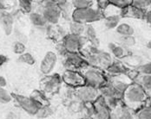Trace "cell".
Listing matches in <instances>:
<instances>
[{"instance_id": "cell-1", "label": "cell", "mask_w": 151, "mask_h": 119, "mask_svg": "<svg viewBox=\"0 0 151 119\" xmlns=\"http://www.w3.org/2000/svg\"><path fill=\"white\" fill-rule=\"evenodd\" d=\"M122 102L136 112L149 102V95L141 86L133 82L124 91Z\"/></svg>"}, {"instance_id": "cell-2", "label": "cell", "mask_w": 151, "mask_h": 119, "mask_svg": "<svg viewBox=\"0 0 151 119\" xmlns=\"http://www.w3.org/2000/svg\"><path fill=\"white\" fill-rule=\"evenodd\" d=\"M78 71L83 75L85 80V85L87 86L99 89L100 87L107 84L108 76L106 75L104 71L101 70L100 68L84 65Z\"/></svg>"}, {"instance_id": "cell-3", "label": "cell", "mask_w": 151, "mask_h": 119, "mask_svg": "<svg viewBox=\"0 0 151 119\" xmlns=\"http://www.w3.org/2000/svg\"><path fill=\"white\" fill-rule=\"evenodd\" d=\"M104 19V15L101 10L96 5L87 9L73 10L71 13V21L77 22L83 24H92L95 22Z\"/></svg>"}, {"instance_id": "cell-4", "label": "cell", "mask_w": 151, "mask_h": 119, "mask_svg": "<svg viewBox=\"0 0 151 119\" xmlns=\"http://www.w3.org/2000/svg\"><path fill=\"white\" fill-rule=\"evenodd\" d=\"M63 84L62 75L58 74H52L45 76L40 81V89L47 97L52 96L60 91Z\"/></svg>"}, {"instance_id": "cell-5", "label": "cell", "mask_w": 151, "mask_h": 119, "mask_svg": "<svg viewBox=\"0 0 151 119\" xmlns=\"http://www.w3.org/2000/svg\"><path fill=\"white\" fill-rule=\"evenodd\" d=\"M65 49L68 53L80 54L87 45L89 44L88 40L84 36H77L70 33L66 34L62 41Z\"/></svg>"}, {"instance_id": "cell-6", "label": "cell", "mask_w": 151, "mask_h": 119, "mask_svg": "<svg viewBox=\"0 0 151 119\" xmlns=\"http://www.w3.org/2000/svg\"><path fill=\"white\" fill-rule=\"evenodd\" d=\"M76 98L83 104H93L100 98L99 89L84 85L75 88Z\"/></svg>"}, {"instance_id": "cell-7", "label": "cell", "mask_w": 151, "mask_h": 119, "mask_svg": "<svg viewBox=\"0 0 151 119\" xmlns=\"http://www.w3.org/2000/svg\"><path fill=\"white\" fill-rule=\"evenodd\" d=\"M133 83V80L127 74L115 75L109 76L107 84L112 87L114 91L117 93L118 96L122 98V95L127 88Z\"/></svg>"}, {"instance_id": "cell-8", "label": "cell", "mask_w": 151, "mask_h": 119, "mask_svg": "<svg viewBox=\"0 0 151 119\" xmlns=\"http://www.w3.org/2000/svg\"><path fill=\"white\" fill-rule=\"evenodd\" d=\"M13 98H14V101L16 102V104H17V106L30 116L35 117L37 110L42 106L39 103L35 101L30 96H24V95L17 94V95L13 96Z\"/></svg>"}, {"instance_id": "cell-9", "label": "cell", "mask_w": 151, "mask_h": 119, "mask_svg": "<svg viewBox=\"0 0 151 119\" xmlns=\"http://www.w3.org/2000/svg\"><path fill=\"white\" fill-rule=\"evenodd\" d=\"M58 62V55L55 51H48L46 52L45 56L39 64V71L42 74L45 76L52 74L54 72L57 64Z\"/></svg>"}, {"instance_id": "cell-10", "label": "cell", "mask_w": 151, "mask_h": 119, "mask_svg": "<svg viewBox=\"0 0 151 119\" xmlns=\"http://www.w3.org/2000/svg\"><path fill=\"white\" fill-rule=\"evenodd\" d=\"M39 11L43 14L47 23L51 26L58 25L59 22L63 19L62 11L57 4V0L54 4L50 6H47L45 8H41Z\"/></svg>"}, {"instance_id": "cell-11", "label": "cell", "mask_w": 151, "mask_h": 119, "mask_svg": "<svg viewBox=\"0 0 151 119\" xmlns=\"http://www.w3.org/2000/svg\"><path fill=\"white\" fill-rule=\"evenodd\" d=\"M62 78L63 84L72 88H77L85 85V80L79 71L65 70L62 74Z\"/></svg>"}, {"instance_id": "cell-12", "label": "cell", "mask_w": 151, "mask_h": 119, "mask_svg": "<svg viewBox=\"0 0 151 119\" xmlns=\"http://www.w3.org/2000/svg\"><path fill=\"white\" fill-rule=\"evenodd\" d=\"M63 65L66 67V70L78 71L81 67L86 65V63L81 54L68 53L63 57Z\"/></svg>"}, {"instance_id": "cell-13", "label": "cell", "mask_w": 151, "mask_h": 119, "mask_svg": "<svg viewBox=\"0 0 151 119\" xmlns=\"http://www.w3.org/2000/svg\"><path fill=\"white\" fill-rule=\"evenodd\" d=\"M0 25L4 34L9 36L14 31V16L9 11H0Z\"/></svg>"}, {"instance_id": "cell-14", "label": "cell", "mask_w": 151, "mask_h": 119, "mask_svg": "<svg viewBox=\"0 0 151 119\" xmlns=\"http://www.w3.org/2000/svg\"><path fill=\"white\" fill-rule=\"evenodd\" d=\"M93 104L95 107V116L93 119H109L111 110L106 104L104 98L100 97Z\"/></svg>"}, {"instance_id": "cell-15", "label": "cell", "mask_w": 151, "mask_h": 119, "mask_svg": "<svg viewBox=\"0 0 151 119\" xmlns=\"http://www.w3.org/2000/svg\"><path fill=\"white\" fill-rule=\"evenodd\" d=\"M29 20L32 26L39 30L46 31V28L48 27V23L45 19L43 14L39 11H34L29 15Z\"/></svg>"}, {"instance_id": "cell-16", "label": "cell", "mask_w": 151, "mask_h": 119, "mask_svg": "<svg viewBox=\"0 0 151 119\" xmlns=\"http://www.w3.org/2000/svg\"><path fill=\"white\" fill-rule=\"evenodd\" d=\"M108 48L109 50V53L112 55V56L116 59H125L130 55L129 52V49H127L116 42L108 43Z\"/></svg>"}, {"instance_id": "cell-17", "label": "cell", "mask_w": 151, "mask_h": 119, "mask_svg": "<svg viewBox=\"0 0 151 119\" xmlns=\"http://www.w3.org/2000/svg\"><path fill=\"white\" fill-rule=\"evenodd\" d=\"M129 71V68H128L124 64H122L120 61H115L109 67H108L104 71L106 75L109 76H115V75L126 74Z\"/></svg>"}, {"instance_id": "cell-18", "label": "cell", "mask_w": 151, "mask_h": 119, "mask_svg": "<svg viewBox=\"0 0 151 119\" xmlns=\"http://www.w3.org/2000/svg\"><path fill=\"white\" fill-rule=\"evenodd\" d=\"M146 11H142L141 9H138L136 7H134L130 5L129 7L122 10V17H131V18H136L143 20L145 19L146 16Z\"/></svg>"}, {"instance_id": "cell-19", "label": "cell", "mask_w": 151, "mask_h": 119, "mask_svg": "<svg viewBox=\"0 0 151 119\" xmlns=\"http://www.w3.org/2000/svg\"><path fill=\"white\" fill-rule=\"evenodd\" d=\"M97 56L99 59L100 69L103 71H105L108 67H109L115 62V59L112 55L105 50H101V52L97 55Z\"/></svg>"}, {"instance_id": "cell-20", "label": "cell", "mask_w": 151, "mask_h": 119, "mask_svg": "<svg viewBox=\"0 0 151 119\" xmlns=\"http://www.w3.org/2000/svg\"><path fill=\"white\" fill-rule=\"evenodd\" d=\"M133 82H136L139 86H141L148 95L151 93V75L139 74Z\"/></svg>"}, {"instance_id": "cell-21", "label": "cell", "mask_w": 151, "mask_h": 119, "mask_svg": "<svg viewBox=\"0 0 151 119\" xmlns=\"http://www.w3.org/2000/svg\"><path fill=\"white\" fill-rule=\"evenodd\" d=\"M112 111L116 113L119 119H135V111L125 104H122L118 108Z\"/></svg>"}, {"instance_id": "cell-22", "label": "cell", "mask_w": 151, "mask_h": 119, "mask_svg": "<svg viewBox=\"0 0 151 119\" xmlns=\"http://www.w3.org/2000/svg\"><path fill=\"white\" fill-rule=\"evenodd\" d=\"M55 113V108L50 104L43 105L37 110L35 117L37 119H49Z\"/></svg>"}, {"instance_id": "cell-23", "label": "cell", "mask_w": 151, "mask_h": 119, "mask_svg": "<svg viewBox=\"0 0 151 119\" xmlns=\"http://www.w3.org/2000/svg\"><path fill=\"white\" fill-rule=\"evenodd\" d=\"M121 15H110L104 17V23L107 30H116L121 23Z\"/></svg>"}, {"instance_id": "cell-24", "label": "cell", "mask_w": 151, "mask_h": 119, "mask_svg": "<svg viewBox=\"0 0 151 119\" xmlns=\"http://www.w3.org/2000/svg\"><path fill=\"white\" fill-rule=\"evenodd\" d=\"M116 32L119 36H127V35H134L135 29L129 23H120L119 25L116 28Z\"/></svg>"}, {"instance_id": "cell-25", "label": "cell", "mask_w": 151, "mask_h": 119, "mask_svg": "<svg viewBox=\"0 0 151 119\" xmlns=\"http://www.w3.org/2000/svg\"><path fill=\"white\" fill-rule=\"evenodd\" d=\"M85 27H86L85 24L74 22V21H70L69 23V33L74 35H77V36H83Z\"/></svg>"}, {"instance_id": "cell-26", "label": "cell", "mask_w": 151, "mask_h": 119, "mask_svg": "<svg viewBox=\"0 0 151 119\" xmlns=\"http://www.w3.org/2000/svg\"><path fill=\"white\" fill-rule=\"evenodd\" d=\"M135 119H151V103L150 101L135 112Z\"/></svg>"}, {"instance_id": "cell-27", "label": "cell", "mask_w": 151, "mask_h": 119, "mask_svg": "<svg viewBox=\"0 0 151 119\" xmlns=\"http://www.w3.org/2000/svg\"><path fill=\"white\" fill-rule=\"evenodd\" d=\"M73 10L76 9H87L96 5V1L92 0H72L70 1Z\"/></svg>"}, {"instance_id": "cell-28", "label": "cell", "mask_w": 151, "mask_h": 119, "mask_svg": "<svg viewBox=\"0 0 151 119\" xmlns=\"http://www.w3.org/2000/svg\"><path fill=\"white\" fill-rule=\"evenodd\" d=\"M18 4V8L19 10L24 13V14H29L32 13L34 11V8H35V2L30 1V0H20L17 2Z\"/></svg>"}, {"instance_id": "cell-29", "label": "cell", "mask_w": 151, "mask_h": 119, "mask_svg": "<svg viewBox=\"0 0 151 119\" xmlns=\"http://www.w3.org/2000/svg\"><path fill=\"white\" fill-rule=\"evenodd\" d=\"M136 43V38L133 35H127V36H119L117 40V44L121 45L122 47L130 49Z\"/></svg>"}, {"instance_id": "cell-30", "label": "cell", "mask_w": 151, "mask_h": 119, "mask_svg": "<svg viewBox=\"0 0 151 119\" xmlns=\"http://www.w3.org/2000/svg\"><path fill=\"white\" fill-rule=\"evenodd\" d=\"M83 36L88 40L89 43H93L94 42L98 40L96 30L95 29V27L92 24H87L86 25Z\"/></svg>"}, {"instance_id": "cell-31", "label": "cell", "mask_w": 151, "mask_h": 119, "mask_svg": "<svg viewBox=\"0 0 151 119\" xmlns=\"http://www.w3.org/2000/svg\"><path fill=\"white\" fill-rule=\"evenodd\" d=\"M99 93H100V97H102L104 99L109 98H112V97H118V98H122L120 96L117 95V93L114 91V89L112 87H110L108 84H106L99 88Z\"/></svg>"}, {"instance_id": "cell-32", "label": "cell", "mask_w": 151, "mask_h": 119, "mask_svg": "<svg viewBox=\"0 0 151 119\" xmlns=\"http://www.w3.org/2000/svg\"><path fill=\"white\" fill-rule=\"evenodd\" d=\"M14 100L13 95L5 88L0 87V104H8Z\"/></svg>"}, {"instance_id": "cell-33", "label": "cell", "mask_w": 151, "mask_h": 119, "mask_svg": "<svg viewBox=\"0 0 151 119\" xmlns=\"http://www.w3.org/2000/svg\"><path fill=\"white\" fill-rule=\"evenodd\" d=\"M17 62L19 63H23V64H26L29 66H32L36 63V58L33 56L32 54H30V52H25L24 54L19 55L17 57Z\"/></svg>"}, {"instance_id": "cell-34", "label": "cell", "mask_w": 151, "mask_h": 119, "mask_svg": "<svg viewBox=\"0 0 151 119\" xmlns=\"http://www.w3.org/2000/svg\"><path fill=\"white\" fill-rule=\"evenodd\" d=\"M30 97H31L35 101H37V103H39L42 106L49 104L48 98H47L48 97L46 96L45 94L42 91H34L30 94Z\"/></svg>"}, {"instance_id": "cell-35", "label": "cell", "mask_w": 151, "mask_h": 119, "mask_svg": "<svg viewBox=\"0 0 151 119\" xmlns=\"http://www.w3.org/2000/svg\"><path fill=\"white\" fill-rule=\"evenodd\" d=\"M132 6L148 11L151 9V0H135L132 1Z\"/></svg>"}, {"instance_id": "cell-36", "label": "cell", "mask_w": 151, "mask_h": 119, "mask_svg": "<svg viewBox=\"0 0 151 119\" xmlns=\"http://www.w3.org/2000/svg\"><path fill=\"white\" fill-rule=\"evenodd\" d=\"M12 49L15 55H17L19 56L26 52V44L18 41H15L12 45Z\"/></svg>"}, {"instance_id": "cell-37", "label": "cell", "mask_w": 151, "mask_h": 119, "mask_svg": "<svg viewBox=\"0 0 151 119\" xmlns=\"http://www.w3.org/2000/svg\"><path fill=\"white\" fill-rule=\"evenodd\" d=\"M83 115L84 119H93L95 116V107L94 104H84L83 110Z\"/></svg>"}, {"instance_id": "cell-38", "label": "cell", "mask_w": 151, "mask_h": 119, "mask_svg": "<svg viewBox=\"0 0 151 119\" xmlns=\"http://www.w3.org/2000/svg\"><path fill=\"white\" fill-rule=\"evenodd\" d=\"M109 4L120 10H124L132 4V0H109Z\"/></svg>"}, {"instance_id": "cell-39", "label": "cell", "mask_w": 151, "mask_h": 119, "mask_svg": "<svg viewBox=\"0 0 151 119\" xmlns=\"http://www.w3.org/2000/svg\"><path fill=\"white\" fill-rule=\"evenodd\" d=\"M13 35L15 36L16 41L21 42L24 44H26L28 42V36L22 30H18L17 28H15L14 31H13Z\"/></svg>"}, {"instance_id": "cell-40", "label": "cell", "mask_w": 151, "mask_h": 119, "mask_svg": "<svg viewBox=\"0 0 151 119\" xmlns=\"http://www.w3.org/2000/svg\"><path fill=\"white\" fill-rule=\"evenodd\" d=\"M136 71L141 74L151 75V61L139 66L136 68Z\"/></svg>"}, {"instance_id": "cell-41", "label": "cell", "mask_w": 151, "mask_h": 119, "mask_svg": "<svg viewBox=\"0 0 151 119\" xmlns=\"http://www.w3.org/2000/svg\"><path fill=\"white\" fill-rule=\"evenodd\" d=\"M56 53L58 54V55H60L63 58L68 54L67 50L65 49V47H64L62 42H59L56 44Z\"/></svg>"}, {"instance_id": "cell-42", "label": "cell", "mask_w": 151, "mask_h": 119, "mask_svg": "<svg viewBox=\"0 0 151 119\" xmlns=\"http://www.w3.org/2000/svg\"><path fill=\"white\" fill-rule=\"evenodd\" d=\"M4 119H20V114L16 110H11L7 113Z\"/></svg>"}, {"instance_id": "cell-43", "label": "cell", "mask_w": 151, "mask_h": 119, "mask_svg": "<svg viewBox=\"0 0 151 119\" xmlns=\"http://www.w3.org/2000/svg\"><path fill=\"white\" fill-rule=\"evenodd\" d=\"M109 4V1H105V0L104 1V0H102V1H96V6L102 11L105 10Z\"/></svg>"}, {"instance_id": "cell-44", "label": "cell", "mask_w": 151, "mask_h": 119, "mask_svg": "<svg viewBox=\"0 0 151 119\" xmlns=\"http://www.w3.org/2000/svg\"><path fill=\"white\" fill-rule=\"evenodd\" d=\"M10 7L8 1H3L0 0V11H8V8Z\"/></svg>"}, {"instance_id": "cell-45", "label": "cell", "mask_w": 151, "mask_h": 119, "mask_svg": "<svg viewBox=\"0 0 151 119\" xmlns=\"http://www.w3.org/2000/svg\"><path fill=\"white\" fill-rule=\"evenodd\" d=\"M7 85H8V82H7L6 78L3 75H0V87L1 88H6Z\"/></svg>"}, {"instance_id": "cell-46", "label": "cell", "mask_w": 151, "mask_h": 119, "mask_svg": "<svg viewBox=\"0 0 151 119\" xmlns=\"http://www.w3.org/2000/svg\"><path fill=\"white\" fill-rule=\"evenodd\" d=\"M144 20H146V22L151 26V9L146 12V16H145V19Z\"/></svg>"}, {"instance_id": "cell-47", "label": "cell", "mask_w": 151, "mask_h": 119, "mask_svg": "<svg viewBox=\"0 0 151 119\" xmlns=\"http://www.w3.org/2000/svg\"><path fill=\"white\" fill-rule=\"evenodd\" d=\"M7 61H8V58H7L5 55L0 54V67H2V66H3L4 64H5Z\"/></svg>"}, {"instance_id": "cell-48", "label": "cell", "mask_w": 151, "mask_h": 119, "mask_svg": "<svg viewBox=\"0 0 151 119\" xmlns=\"http://www.w3.org/2000/svg\"><path fill=\"white\" fill-rule=\"evenodd\" d=\"M109 119H119L118 116L116 115V113L115 111H111V114H110V117Z\"/></svg>"}, {"instance_id": "cell-49", "label": "cell", "mask_w": 151, "mask_h": 119, "mask_svg": "<svg viewBox=\"0 0 151 119\" xmlns=\"http://www.w3.org/2000/svg\"><path fill=\"white\" fill-rule=\"evenodd\" d=\"M146 47H147V48H149V49H150L151 50V40H150L148 42H147V44H146Z\"/></svg>"}, {"instance_id": "cell-50", "label": "cell", "mask_w": 151, "mask_h": 119, "mask_svg": "<svg viewBox=\"0 0 151 119\" xmlns=\"http://www.w3.org/2000/svg\"><path fill=\"white\" fill-rule=\"evenodd\" d=\"M149 101L151 103V93L149 95Z\"/></svg>"}]
</instances>
